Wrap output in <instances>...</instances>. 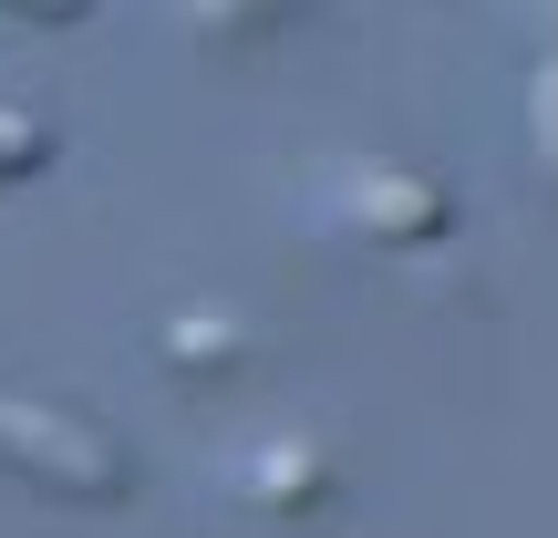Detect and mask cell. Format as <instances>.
Wrapping results in <instances>:
<instances>
[{"mask_svg": "<svg viewBox=\"0 0 558 538\" xmlns=\"http://www.w3.org/2000/svg\"><path fill=\"white\" fill-rule=\"evenodd\" d=\"M156 352L177 362V373H239V362L259 352V332L228 321V311H177V321L156 332Z\"/></svg>", "mask_w": 558, "mask_h": 538, "instance_id": "obj_4", "label": "cell"}, {"mask_svg": "<svg viewBox=\"0 0 558 538\" xmlns=\"http://www.w3.org/2000/svg\"><path fill=\"white\" fill-rule=\"evenodd\" d=\"M0 11H21V21H83L94 0H0Z\"/></svg>", "mask_w": 558, "mask_h": 538, "instance_id": "obj_8", "label": "cell"}, {"mask_svg": "<svg viewBox=\"0 0 558 538\" xmlns=\"http://www.w3.org/2000/svg\"><path fill=\"white\" fill-rule=\"evenodd\" d=\"M186 11H197L207 41H259V32H290L311 0H186Z\"/></svg>", "mask_w": 558, "mask_h": 538, "instance_id": "obj_5", "label": "cell"}, {"mask_svg": "<svg viewBox=\"0 0 558 538\" xmlns=\"http://www.w3.org/2000/svg\"><path fill=\"white\" fill-rule=\"evenodd\" d=\"M548 21H558V0H548Z\"/></svg>", "mask_w": 558, "mask_h": 538, "instance_id": "obj_9", "label": "cell"}, {"mask_svg": "<svg viewBox=\"0 0 558 538\" xmlns=\"http://www.w3.org/2000/svg\"><path fill=\"white\" fill-rule=\"evenodd\" d=\"M331 187H341V218L383 249H435L456 228V198L435 177H403V166H341Z\"/></svg>", "mask_w": 558, "mask_h": 538, "instance_id": "obj_2", "label": "cell"}, {"mask_svg": "<svg viewBox=\"0 0 558 538\" xmlns=\"http://www.w3.org/2000/svg\"><path fill=\"white\" fill-rule=\"evenodd\" d=\"M331 487H341V466H331V445H311V435H279V445H259V456L239 466V498L269 507V518H311V507H331Z\"/></svg>", "mask_w": 558, "mask_h": 538, "instance_id": "obj_3", "label": "cell"}, {"mask_svg": "<svg viewBox=\"0 0 558 538\" xmlns=\"http://www.w3.org/2000/svg\"><path fill=\"white\" fill-rule=\"evenodd\" d=\"M527 135H538V166L558 177V52L538 62V83H527Z\"/></svg>", "mask_w": 558, "mask_h": 538, "instance_id": "obj_7", "label": "cell"}, {"mask_svg": "<svg viewBox=\"0 0 558 538\" xmlns=\"http://www.w3.org/2000/svg\"><path fill=\"white\" fill-rule=\"evenodd\" d=\"M41 166H52V124L0 104V187H11V177H41Z\"/></svg>", "mask_w": 558, "mask_h": 538, "instance_id": "obj_6", "label": "cell"}, {"mask_svg": "<svg viewBox=\"0 0 558 538\" xmlns=\"http://www.w3.org/2000/svg\"><path fill=\"white\" fill-rule=\"evenodd\" d=\"M0 466L52 498H124V445L104 425L62 415V404H32V394H0Z\"/></svg>", "mask_w": 558, "mask_h": 538, "instance_id": "obj_1", "label": "cell"}]
</instances>
